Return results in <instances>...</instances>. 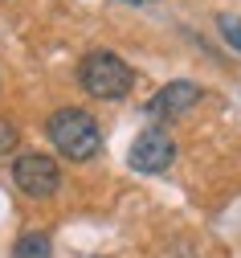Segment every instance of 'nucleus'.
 I'll return each instance as SVG.
<instances>
[{
	"mask_svg": "<svg viewBox=\"0 0 241 258\" xmlns=\"http://www.w3.org/2000/svg\"><path fill=\"white\" fill-rule=\"evenodd\" d=\"M9 258H53V242L45 238V234H25V238H17V246H13V254Z\"/></svg>",
	"mask_w": 241,
	"mask_h": 258,
	"instance_id": "423d86ee",
	"label": "nucleus"
},
{
	"mask_svg": "<svg viewBox=\"0 0 241 258\" xmlns=\"http://www.w3.org/2000/svg\"><path fill=\"white\" fill-rule=\"evenodd\" d=\"M13 148H17V127L0 119V156H5V152H13Z\"/></svg>",
	"mask_w": 241,
	"mask_h": 258,
	"instance_id": "6e6552de",
	"label": "nucleus"
},
{
	"mask_svg": "<svg viewBox=\"0 0 241 258\" xmlns=\"http://www.w3.org/2000/svg\"><path fill=\"white\" fill-rule=\"evenodd\" d=\"M217 29H221L225 45L241 53V17H229V13H225V17H217Z\"/></svg>",
	"mask_w": 241,
	"mask_h": 258,
	"instance_id": "0eeeda50",
	"label": "nucleus"
},
{
	"mask_svg": "<svg viewBox=\"0 0 241 258\" xmlns=\"http://www.w3.org/2000/svg\"><path fill=\"white\" fill-rule=\"evenodd\" d=\"M123 5H151V0H123Z\"/></svg>",
	"mask_w": 241,
	"mask_h": 258,
	"instance_id": "1a4fd4ad",
	"label": "nucleus"
},
{
	"mask_svg": "<svg viewBox=\"0 0 241 258\" xmlns=\"http://www.w3.org/2000/svg\"><path fill=\"white\" fill-rule=\"evenodd\" d=\"M78 82L86 94H94V99H127V94L135 90V70L127 66V61L111 49H94L82 57V66H78Z\"/></svg>",
	"mask_w": 241,
	"mask_h": 258,
	"instance_id": "f03ea898",
	"label": "nucleus"
},
{
	"mask_svg": "<svg viewBox=\"0 0 241 258\" xmlns=\"http://www.w3.org/2000/svg\"><path fill=\"white\" fill-rule=\"evenodd\" d=\"M131 168L143 172V176H155V172H168L172 160H176V140L168 136V127H147V132L131 144Z\"/></svg>",
	"mask_w": 241,
	"mask_h": 258,
	"instance_id": "20e7f679",
	"label": "nucleus"
},
{
	"mask_svg": "<svg viewBox=\"0 0 241 258\" xmlns=\"http://www.w3.org/2000/svg\"><path fill=\"white\" fill-rule=\"evenodd\" d=\"M200 103V86L196 82H168L155 90V99L147 103V115L155 123H176L180 115H188Z\"/></svg>",
	"mask_w": 241,
	"mask_h": 258,
	"instance_id": "39448f33",
	"label": "nucleus"
},
{
	"mask_svg": "<svg viewBox=\"0 0 241 258\" xmlns=\"http://www.w3.org/2000/svg\"><path fill=\"white\" fill-rule=\"evenodd\" d=\"M45 136H49V144L57 148V156L74 160V164H78V160L98 156V148H102L98 123H94V115L82 111V107H61V111H53L49 123H45Z\"/></svg>",
	"mask_w": 241,
	"mask_h": 258,
	"instance_id": "f257e3e1",
	"label": "nucleus"
},
{
	"mask_svg": "<svg viewBox=\"0 0 241 258\" xmlns=\"http://www.w3.org/2000/svg\"><path fill=\"white\" fill-rule=\"evenodd\" d=\"M13 180H17V188L25 192V197H53V192L61 188V164L53 156H45V152H25V156H17V164H13Z\"/></svg>",
	"mask_w": 241,
	"mask_h": 258,
	"instance_id": "7ed1b4c3",
	"label": "nucleus"
}]
</instances>
